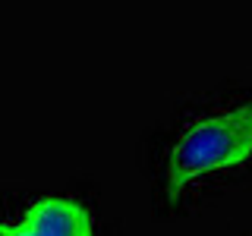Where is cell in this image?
Returning <instances> with one entry per match:
<instances>
[{"label": "cell", "instance_id": "6da1fadb", "mask_svg": "<svg viewBox=\"0 0 252 236\" xmlns=\"http://www.w3.org/2000/svg\"><path fill=\"white\" fill-rule=\"evenodd\" d=\"M139 167L158 217L199 214L252 179V82L186 94L139 145Z\"/></svg>", "mask_w": 252, "mask_h": 236}, {"label": "cell", "instance_id": "7a4b0ae2", "mask_svg": "<svg viewBox=\"0 0 252 236\" xmlns=\"http://www.w3.org/2000/svg\"><path fill=\"white\" fill-rule=\"evenodd\" d=\"M0 236H114L98 202L79 189L10 195L0 205Z\"/></svg>", "mask_w": 252, "mask_h": 236}, {"label": "cell", "instance_id": "3957f363", "mask_svg": "<svg viewBox=\"0 0 252 236\" xmlns=\"http://www.w3.org/2000/svg\"><path fill=\"white\" fill-rule=\"evenodd\" d=\"M243 236H252V227H249V230H246V233H243Z\"/></svg>", "mask_w": 252, "mask_h": 236}]
</instances>
